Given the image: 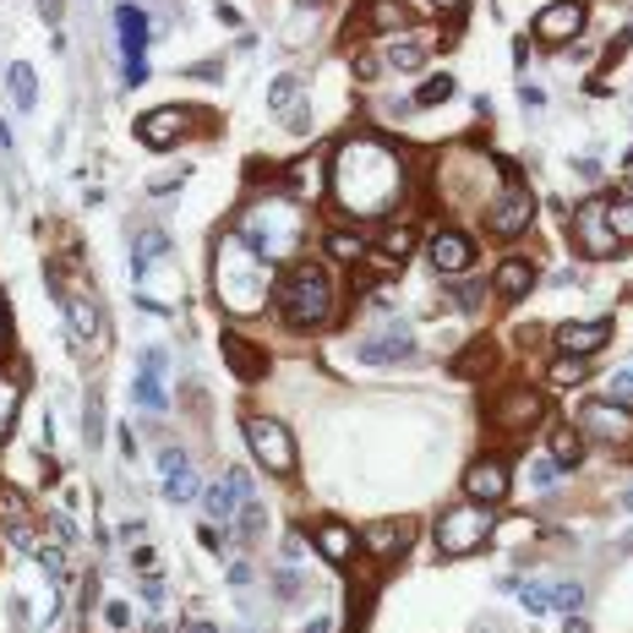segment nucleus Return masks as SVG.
Wrapping results in <instances>:
<instances>
[{
    "mask_svg": "<svg viewBox=\"0 0 633 633\" xmlns=\"http://www.w3.org/2000/svg\"><path fill=\"white\" fill-rule=\"evenodd\" d=\"M388 66H393V71H421V66H426V44H421V38L388 44Z\"/></svg>",
    "mask_w": 633,
    "mask_h": 633,
    "instance_id": "nucleus-28",
    "label": "nucleus"
},
{
    "mask_svg": "<svg viewBox=\"0 0 633 633\" xmlns=\"http://www.w3.org/2000/svg\"><path fill=\"white\" fill-rule=\"evenodd\" d=\"M360 546H366L371 557H399V552L410 546V519H382V524H371V530L360 535Z\"/></svg>",
    "mask_w": 633,
    "mask_h": 633,
    "instance_id": "nucleus-20",
    "label": "nucleus"
},
{
    "mask_svg": "<svg viewBox=\"0 0 633 633\" xmlns=\"http://www.w3.org/2000/svg\"><path fill=\"white\" fill-rule=\"evenodd\" d=\"M316 186H322V169H316V164H301V169H296V191H316Z\"/></svg>",
    "mask_w": 633,
    "mask_h": 633,
    "instance_id": "nucleus-44",
    "label": "nucleus"
},
{
    "mask_svg": "<svg viewBox=\"0 0 633 633\" xmlns=\"http://www.w3.org/2000/svg\"><path fill=\"white\" fill-rule=\"evenodd\" d=\"M327 252H333V257H360L366 241H360V235H327Z\"/></svg>",
    "mask_w": 633,
    "mask_h": 633,
    "instance_id": "nucleus-39",
    "label": "nucleus"
},
{
    "mask_svg": "<svg viewBox=\"0 0 633 633\" xmlns=\"http://www.w3.org/2000/svg\"><path fill=\"white\" fill-rule=\"evenodd\" d=\"M224 360L235 366V377H241V382H257V377L268 371V355H263L257 344H246L241 333H224Z\"/></svg>",
    "mask_w": 633,
    "mask_h": 633,
    "instance_id": "nucleus-22",
    "label": "nucleus"
},
{
    "mask_svg": "<svg viewBox=\"0 0 633 633\" xmlns=\"http://www.w3.org/2000/svg\"><path fill=\"white\" fill-rule=\"evenodd\" d=\"M607 338H612V322H607V316H590V322H563V327H557V349H563V355H596Z\"/></svg>",
    "mask_w": 633,
    "mask_h": 633,
    "instance_id": "nucleus-17",
    "label": "nucleus"
},
{
    "mask_svg": "<svg viewBox=\"0 0 633 633\" xmlns=\"http://www.w3.org/2000/svg\"><path fill=\"white\" fill-rule=\"evenodd\" d=\"M246 443H252L257 465H268L274 475H290V470H296V443H290V432H285L279 421H268V415H252V421H246Z\"/></svg>",
    "mask_w": 633,
    "mask_h": 633,
    "instance_id": "nucleus-7",
    "label": "nucleus"
},
{
    "mask_svg": "<svg viewBox=\"0 0 633 633\" xmlns=\"http://www.w3.org/2000/svg\"><path fill=\"white\" fill-rule=\"evenodd\" d=\"M607 224L618 241H633V202H607Z\"/></svg>",
    "mask_w": 633,
    "mask_h": 633,
    "instance_id": "nucleus-36",
    "label": "nucleus"
},
{
    "mask_svg": "<svg viewBox=\"0 0 633 633\" xmlns=\"http://www.w3.org/2000/svg\"><path fill=\"white\" fill-rule=\"evenodd\" d=\"M241 241H246L263 263H285V257L307 241V213H301L290 197H263V202L246 208Z\"/></svg>",
    "mask_w": 633,
    "mask_h": 633,
    "instance_id": "nucleus-3",
    "label": "nucleus"
},
{
    "mask_svg": "<svg viewBox=\"0 0 633 633\" xmlns=\"http://www.w3.org/2000/svg\"><path fill=\"white\" fill-rule=\"evenodd\" d=\"M301 590H307V585H301V574H296V568H285V574H279V596H285V601H296Z\"/></svg>",
    "mask_w": 633,
    "mask_h": 633,
    "instance_id": "nucleus-43",
    "label": "nucleus"
},
{
    "mask_svg": "<svg viewBox=\"0 0 633 633\" xmlns=\"http://www.w3.org/2000/svg\"><path fill=\"white\" fill-rule=\"evenodd\" d=\"M333 197L355 219H377L404 197V158L377 137H349L333 154Z\"/></svg>",
    "mask_w": 633,
    "mask_h": 633,
    "instance_id": "nucleus-1",
    "label": "nucleus"
},
{
    "mask_svg": "<svg viewBox=\"0 0 633 633\" xmlns=\"http://www.w3.org/2000/svg\"><path fill=\"white\" fill-rule=\"evenodd\" d=\"M38 563H44L55 579H66V557H60V552H49V546H44V552H38Z\"/></svg>",
    "mask_w": 633,
    "mask_h": 633,
    "instance_id": "nucleus-46",
    "label": "nucleus"
},
{
    "mask_svg": "<svg viewBox=\"0 0 633 633\" xmlns=\"http://www.w3.org/2000/svg\"><path fill=\"white\" fill-rule=\"evenodd\" d=\"M574 246L585 252V257H596V263H607V257H618V235H612V224H607V197H590V202H579V213H574Z\"/></svg>",
    "mask_w": 633,
    "mask_h": 633,
    "instance_id": "nucleus-6",
    "label": "nucleus"
},
{
    "mask_svg": "<svg viewBox=\"0 0 633 633\" xmlns=\"http://www.w3.org/2000/svg\"><path fill=\"white\" fill-rule=\"evenodd\" d=\"M541 393L535 388H513V393H502L497 404H491V426H502V432H524V426H535L541 421Z\"/></svg>",
    "mask_w": 633,
    "mask_h": 633,
    "instance_id": "nucleus-13",
    "label": "nucleus"
},
{
    "mask_svg": "<svg viewBox=\"0 0 633 633\" xmlns=\"http://www.w3.org/2000/svg\"><path fill=\"white\" fill-rule=\"evenodd\" d=\"M143 77H148V55H132V60H126V82L137 88Z\"/></svg>",
    "mask_w": 633,
    "mask_h": 633,
    "instance_id": "nucleus-45",
    "label": "nucleus"
},
{
    "mask_svg": "<svg viewBox=\"0 0 633 633\" xmlns=\"http://www.w3.org/2000/svg\"><path fill=\"white\" fill-rule=\"evenodd\" d=\"M235 519H241V535H246V541H252V535H263V508H257V502H246Z\"/></svg>",
    "mask_w": 633,
    "mask_h": 633,
    "instance_id": "nucleus-40",
    "label": "nucleus"
},
{
    "mask_svg": "<svg viewBox=\"0 0 633 633\" xmlns=\"http://www.w3.org/2000/svg\"><path fill=\"white\" fill-rule=\"evenodd\" d=\"M579 607H585V585H574V579L552 585V612H579Z\"/></svg>",
    "mask_w": 633,
    "mask_h": 633,
    "instance_id": "nucleus-35",
    "label": "nucleus"
},
{
    "mask_svg": "<svg viewBox=\"0 0 633 633\" xmlns=\"http://www.w3.org/2000/svg\"><path fill=\"white\" fill-rule=\"evenodd\" d=\"M410 246H415V230H410V224H393V230L382 235V252H388V257H410Z\"/></svg>",
    "mask_w": 633,
    "mask_h": 633,
    "instance_id": "nucleus-37",
    "label": "nucleus"
},
{
    "mask_svg": "<svg viewBox=\"0 0 633 633\" xmlns=\"http://www.w3.org/2000/svg\"><path fill=\"white\" fill-rule=\"evenodd\" d=\"M623 508H629V513H633V491H623Z\"/></svg>",
    "mask_w": 633,
    "mask_h": 633,
    "instance_id": "nucleus-51",
    "label": "nucleus"
},
{
    "mask_svg": "<svg viewBox=\"0 0 633 633\" xmlns=\"http://www.w3.org/2000/svg\"><path fill=\"white\" fill-rule=\"evenodd\" d=\"M366 22H371V27H404V22H410V5H399V0H366Z\"/></svg>",
    "mask_w": 633,
    "mask_h": 633,
    "instance_id": "nucleus-30",
    "label": "nucleus"
},
{
    "mask_svg": "<svg viewBox=\"0 0 633 633\" xmlns=\"http://www.w3.org/2000/svg\"><path fill=\"white\" fill-rule=\"evenodd\" d=\"M164 349H148L143 355V371H137V404L143 410H169V399H164Z\"/></svg>",
    "mask_w": 633,
    "mask_h": 633,
    "instance_id": "nucleus-21",
    "label": "nucleus"
},
{
    "mask_svg": "<svg viewBox=\"0 0 633 633\" xmlns=\"http://www.w3.org/2000/svg\"><path fill=\"white\" fill-rule=\"evenodd\" d=\"M60 301H66V316H71V338L77 344H93L104 327H99V307L82 296V290H60Z\"/></svg>",
    "mask_w": 633,
    "mask_h": 633,
    "instance_id": "nucleus-23",
    "label": "nucleus"
},
{
    "mask_svg": "<svg viewBox=\"0 0 633 633\" xmlns=\"http://www.w3.org/2000/svg\"><path fill=\"white\" fill-rule=\"evenodd\" d=\"M16 426V382L11 377H0V437Z\"/></svg>",
    "mask_w": 633,
    "mask_h": 633,
    "instance_id": "nucleus-38",
    "label": "nucleus"
},
{
    "mask_svg": "<svg viewBox=\"0 0 633 633\" xmlns=\"http://www.w3.org/2000/svg\"><path fill=\"white\" fill-rule=\"evenodd\" d=\"M38 5H44V22H55V16H60V0H38Z\"/></svg>",
    "mask_w": 633,
    "mask_h": 633,
    "instance_id": "nucleus-50",
    "label": "nucleus"
},
{
    "mask_svg": "<svg viewBox=\"0 0 633 633\" xmlns=\"http://www.w3.org/2000/svg\"><path fill=\"white\" fill-rule=\"evenodd\" d=\"M443 99H454V77H448V71H437V77H426V82H421L415 110H432V104H443Z\"/></svg>",
    "mask_w": 633,
    "mask_h": 633,
    "instance_id": "nucleus-33",
    "label": "nucleus"
},
{
    "mask_svg": "<svg viewBox=\"0 0 633 633\" xmlns=\"http://www.w3.org/2000/svg\"><path fill=\"white\" fill-rule=\"evenodd\" d=\"M0 349H5V316H0Z\"/></svg>",
    "mask_w": 633,
    "mask_h": 633,
    "instance_id": "nucleus-52",
    "label": "nucleus"
},
{
    "mask_svg": "<svg viewBox=\"0 0 633 633\" xmlns=\"http://www.w3.org/2000/svg\"><path fill=\"white\" fill-rule=\"evenodd\" d=\"M486 535H491V513H486L480 502L448 508V513L437 519V546H443V557H470Z\"/></svg>",
    "mask_w": 633,
    "mask_h": 633,
    "instance_id": "nucleus-5",
    "label": "nucleus"
},
{
    "mask_svg": "<svg viewBox=\"0 0 633 633\" xmlns=\"http://www.w3.org/2000/svg\"><path fill=\"white\" fill-rule=\"evenodd\" d=\"M5 82H11V93H16V110H33V104H38V77H33V66L11 60Z\"/></svg>",
    "mask_w": 633,
    "mask_h": 633,
    "instance_id": "nucleus-27",
    "label": "nucleus"
},
{
    "mask_svg": "<svg viewBox=\"0 0 633 633\" xmlns=\"http://www.w3.org/2000/svg\"><path fill=\"white\" fill-rule=\"evenodd\" d=\"M274 301H279V312L290 316L296 327H322L327 316H333V279H327V268H290L285 279H279V290H274Z\"/></svg>",
    "mask_w": 633,
    "mask_h": 633,
    "instance_id": "nucleus-4",
    "label": "nucleus"
},
{
    "mask_svg": "<svg viewBox=\"0 0 633 633\" xmlns=\"http://www.w3.org/2000/svg\"><path fill=\"white\" fill-rule=\"evenodd\" d=\"M585 377H590V360H585V355H563V360L552 366V382H557V388H574V382H585Z\"/></svg>",
    "mask_w": 633,
    "mask_h": 633,
    "instance_id": "nucleus-34",
    "label": "nucleus"
},
{
    "mask_svg": "<svg viewBox=\"0 0 633 633\" xmlns=\"http://www.w3.org/2000/svg\"><path fill=\"white\" fill-rule=\"evenodd\" d=\"M502 585H508V590H513V596L535 612V618H546V612H552V585H524V579H502Z\"/></svg>",
    "mask_w": 633,
    "mask_h": 633,
    "instance_id": "nucleus-29",
    "label": "nucleus"
},
{
    "mask_svg": "<svg viewBox=\"0 0 633 633\" xmlns=\"http://www.w3.org/2000/svg\"><path fill=\"white\" fill-rule=\"evenodd\" d=\"M557 465H552V459H535V465H530V486H552V480H557Z\"/></svg>",
    "mask_w": 633,
    "mask_h": 633,
    "instance_id": "nucleus-41",
    "label": "nucleus"
},
{
    "mask_svg": "<svg viewBox=\"0 0 633 633\" xmlns=\"http://www.w3.org/2000/svg\"><path fill=\"white\" fill-rule=\"evenodd\" d=\"M307 633H333V618H312V623H307Z\"/></svg>",
    "mask_w": 633,
    "mask_h": 633,
    "instance_id": "nucleus-49",
    "label": "nucleus"
},
{
    "mask_svg": "<svg viewBox=\"0 0 633 633\" xmlns=\"http://www.w3.org/2000/svg\"><path fill=\"white\" fill-rule=\"evenodd\" d=\"M437 5H459V0H437Z\"/></svg>",
    "mask_w": 633,
    "mask_h": 633,
    "instance_id": "nucleus-53",
    "label": "nucleus"
},
{
    "mask_svg": "<svg viewBox=\"0 0 633 633\" xmlns=\"http://www.w3.org/2000/svg\"><path fill=\"white\" fill-rule=\"evenodd\" d=\"M415 349V333H410V322H388L382 333H366L360 338V360H371V366H393V360H404Z\"/></svg>",
    "mask_w": 633,
    "mask_h": 633,
    "instance_id": "nucleus-12",
    "label": "nucleus"
},
{
    "mask_svg": "<svg viewBox=\"0 0 633 633\" xmlns=\"http://www.w3.org/2000/svg\"><path fill=\"white\" fill-rule=\"evenodd\" d=\"M186 126H191V115L169 104V110H154V115H143V121H137V137H143L148 148L164 154V148H175V143L186 137Z\"/></svg>",
    "mask_w": 633,
    "mask_h": 633,
    "instance_id": "nucleus-15",
    "label": "nucleus"
},
{
    "mask_svg": "<svg viewBox=\"0 0 633 633\" xmlns=\"http://www.w3.org/2000/svg\"><path fill=\"white\" fill-rule=\"evenodd\" d=\"M629 399H633V366L612 377V404H629Z\"/></svg>",
    "mask_w": 633,
    "mask_h": 633,
    "instance_id": "nucleus-42",
    "label": "nucleus"
},
{
    "mask_svg": "<svg viewBox=\"0 0 633 633\" xmlns=\"http://www.w3.org/2000/svg\"><path fill=\"white\" fill-rule=\"evenodd\" d=\"M530 290H535V268H530V263L513 257V263L497 268V296H502V301H524Z\"/></svg>",
    "mask_w": 633,
    "mask_h": 633,
    "instance_id": "nucleus-25",
    "label": "nucleus"
},
{
    "mask_svg": "<svg viewBox=\"0 0 633 633\" xmlns=\"http://www.w3.org/2000/svg\"><path fill=\"white\" fill-rule=\"evenodd\" d=\"M579 454H585V448H579V437H574L568 426H557V432H552V465H557V470H574V465H579Z\"/></svg>",
    "mask_w": 633,
    "mask_h": 633,
    "instance_id": "nucleus-32",
    "label": "nucleus"
},
{
    "mask_svg": "<svg viewBox=\"0 0 633 633\" xmlns=\"http://www.w3.org/2000/svg\"><path fill=\"white\" fill-rule=\"evenodd\" d=\"M104 618H110V623H115V629H126V623H132V612H126V607H121V601H115V607H110V612H104Z\"/></svg>",
    "mask_w": 633,
    "mask_h": 633,
    "instance_id": "nucleus-48",
    "label": "nucleus"
},
{
    "mask_svg": "<svg viewBox=\"0 0 633 633\" xmlns=\"http://www.w3.org/2000/svg\"><path fill=\"white\" fill-rule=\"evenodd\" d=\"M213 285H219V301L235 316H257L274 301V279H268V263L235 235H224L213 246Z\"/></svg>",
    "mask_w": 633,
    "mask_h": 633,
    "instance_id": "nucleus-2",
    "label": "nucleus"
},
{
    "mask_svg": "<svg viewBox=\"0 0 633 633\" xmlns=\"http://www.w3.org/2000/svg\"><path fill=\"white\" fill-rule=\"evenodd\" d=\"M158 470H164V491H169L175 502H191V497H202V486H197V470H191V459H186L180 448H164V454H158Z\"/></svg>",
    "mask_w": 633,
    "mask_h": 633,
    "instance_id": "nucleus-18",
    "label": "nucleus"
},
{
    "mask_svg": "<svg viewBox=\"0 0 633 633\" xmlns=\"http://www.w3.org/2000/svg\"><path fill=\"white\" fill-rule=\"evenodd\" d=\"M465 491H470V502H480V508H497V502L508 497V465L475 459L470 475H465Z\"/></svg>",
    "mask_w": 633,
    "mask_h": 633,
    "instance_id": "nucleus-16",
    "label": "nucleus"
},
{
    "mask_svg": "<svg viewBox=\"0 0 633 633\" xmlns=\"http://www.w3.org/2000/svg\"><path fill=\"white\" fill-rule=\"evenodd\" d=\"M143 601H148V607L164 601V585H158V579H143Z\"/></svg>",
    "mask_w": 633,
    "mask_h": 633,
    "instance_id": "nucleus-47",
    "label": "nucleus"
},
{
    "mask_svg": "<svg viewBox=\"0 0 633 633\" xmlns=\"http://www.w3.org/2000/svg\"><path fill=\"white\" fill-rule=\"evenodd\" d=\"M115 27H121L126 60H132V55H143V44H148V16H143L137 5H121V11H115Z\"/></svg>",
    "mask_w": 633,
    "mask_h": 633,
    "instance_id": "nucleus-26",
    "label": "nucleus"
},
{
    "mask_svg": "<svg viewBox=\"0 0 633 633\" xmlns=\"http://www.w3.org/2000/svg\"><path fill=\"white\" fill-rule=\"evenodd\" d=\"M585 22H590L585 0H557V5H546V11L535 16V38H541V44H568V38L585 33Z\"/></svg>",
    "mask_w": 633,
    "mask_h": 633,
    "instance_id": "nucleus-10",
    "label": "nucleus"
},
{
    "mask_svg": "<svg viewBox=\"0 0 633 633\" xmlns=\"http://www.w3.org/2000/svg\"><path fill=\"white\" fill-rule=\"evenodd\" d=\"M470 257H475V246L459 230H437V235H432V268H437V274H465Z\"/></svg>",
    "mask_w": 633,
    "mask_h": 633,
    "instance_id": "nucleus-19",
    "label": "nucleus"
},
{
    "mask_svg": "<svg viewBox=\"0 0 633 633\" xmlns=\"http://www.w3.org/2000/svg\"><path fill=\"white\" fill-rule=\"evenodd\" d=\"M268 104H274V115H279L290 132H312V110H307V99H301V77H274Z\"/></svg>",
    "mask_w": 633,
    "mask_h": 633,
    "instance_id": "nucleus-14",
    "label": "nucleus"
},
{
    "mask_svg": "<svg viewBox=\"0 0 633 633\" xmlns=\"http://www.w3.org/2000/svg\"><path fill=\"white\" fill-rule=\"evenodd\" d=\"M355 546H360V541H355V530H344V524H322V530H316V552H322L333 568H344V563L355 557Z\"/></svg>",
    "mask_w": 633,
    "mask_h": 633,
    "instance_id": "nucleus-24",
    "label": "nucleus"
},
{
    "mask_svg": "<svg viewBox=\"0 0 633 633\" xmlns=\"http://www.w3.org/2000/svg\"><path fill=\"white\" fill-rule=\"evenodd\" d=\"M491 360H497V349H491V338H475L470 349H465V355L454 360V371H459V377H480V371H486Z\"/></svg>",
    "mask_w": 633,
    "mask_h": 633,
    "instance_id": "nucleus-31",
    "label": "nucleus"
},
{
    "mask_svg": "<svg viewBox=\"0 0 633 633\" xmlns=\"http://www.w3.org/2000/svg\"><path fill=\"white\" fill-rule=\"evenodd\" d=\"M191 633H208V629H191Z\"/></svg>",
    "mask_w": 633,
    "mask_h": 633,
    "instance_id": "nucleus-54",
    "label": "nucleus"
},
{
    "mask_svg": "<svg viewBox=\"0 0 633 633\" xmlns=\"http://www.w3.org/2000/svg\"><path fill=\"white\" fill-rule=\"evenodd\" d=\"M530 219H535V197H530L524 186H513L508 197H497V202L486 208V230H491V235H502V241L524 235V230H530Z\"/></svg>",
    "mask_w": 633,
    "mask_h": 633,
    "instance_id": "nucleus-9",
    "label": "nucleus"
},
{
    "mask_svg": "<svg viewBox=\"0 0 633 633\" xmlns=\"http://www.w3.org/2000/svg\"><path fill=\"white\" fill-rule=\"evenodd\" d=\"M579 432L590 437V443H607V448H623L633 437V415L623 404H612V399H590L585 410H579Z\"/></svg>",
    "mask_w": 633,
    "mask_h": 633,
    "instance_id": "nucleus-8",
    "label": "nucleus"
},
{
    "mask_svg": "<svg viewBox=\"0 0 633 633\" xmlns=\"http://www.w3.org/2000/svg\"><path fill=\"white\" fill-rule=\"evenodd\" d=\"M246 502H252V475H246V470H230L219 486H208V491H202V508H208V519H213V524H230Z\"/></svg>",
    "mask_w": 633,
    "mask_h": 633,
    "instance_id": "nucleus-11",
    "label": "nucleus"
}]
</instances>
